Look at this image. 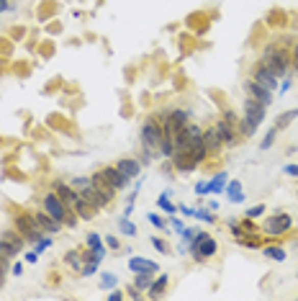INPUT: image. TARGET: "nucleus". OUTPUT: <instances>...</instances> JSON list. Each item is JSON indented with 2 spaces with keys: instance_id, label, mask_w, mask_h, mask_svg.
Returning a JSON list of instances; mask_svg holds the SVG:
<instances>
[{
  "instance_id": "obj_1",
  "label": "nucleus",
  "mask_w": 298,
  "mask_h": 301,
  "mask_svg": "<svg viewBox=\"0 0 298 301\" xmlns=\"http://www.w3.org/2000/svg\"><path fill=\"white\" fill-rule=\"evenodd\" d=\"M41 209H44L46 214H52L57 221H62L64 227H78V214H74V209H69V206L59 198V193H57L54 188L41 196Z\"/></svg>"
},
{
  "instance_id": "obj_2",
  "label": "nucleus",
  "mask_w": 298,
  "mask_h": 301,
  "mask_svg": "<svg viewBox=\"0 0 298 301\" xmlns=\"http://www.w3.org/2000/svg\"><path fill=\"white\" fill-rule=\"evenodd\" d=\"M265 113H267V106H262V103H257V101H252V98L244 101V113H242V124H239L242 139L257 134V129H260L262 121H265Z\"/></svg>"
},
{
  "instance_id": "obj_3",
  "label": "nucleus",
  "mask_w": 298,
  "mask_h": 301,
  "mask_svg": "<svg viewBox=\"0 0 298 301\" xmlns=\"http://www.w3.org/2000/svg\"><path fill=\"white\" fill-rule=\"evenodd\" d=\"M260 65H265L267 70H272L278 78H283L288 70H290V65H293V59H290V49H285V46H278V44H272V46H267L265 52H262V57L257 59Z\"/></svg>"
},
{
  "instance_id": "obj_4",
  "label": "nucleus",
  "mask_w": 298,
  "mask_h": 301,
  "mask_svg": "<svg viewBox=\"0 0 298 301\" xmlns=\"http://www.w3.org/2000/svg\"><path fill=\"white\" fill-rule=\"evenodd\" d=\"M11 219H13V227L23 234L26 242H39V239L46 234V232L39 227L36 216L29 214V211H23V209H13V211H11Z\"/></svg>"
},
{
  "instance_id": "obj_5",
  "label": "nucleus",
  "mask_w": 298,
  "mask_h": 301,
  "mask_svg": "<svg viewBox=\"0 0 298 301\" xmlns=\"http://www.w3.org/2000/svg\"><path fill=\"white\" fill-rule=\"evenodd\" d=\"M188 245H190V255H193L195 263H206V260L218 255V242L211 234H206V232H195V237L190 239Z\"/></svg>"
},
{
  "instance_id": "obj_6",
  "label": "nucleus",
  "mask_w": 298,
  "mask_h": 301,
  "mask_svg": "<svg viewBox=\"0 0 298 301\" xmlns=\"http://www.w3.org/2000/svg\"><path fill=\"white\" fill-rule=\"evenodd\" d=\"M139 139H141V149H149V152L160 155V142H162V121H160V116H149L141 124Z\"/></svg>"
},
{
  "instance_id": "obj_7",
  "label": "nucleus",
  "mask_w": 298,
  "mask_h": 301,
  "mask_svg": "<svg viewBox=\"0 0 298 301\" xmlns=\"http://www.w3.org/2000/svg\"><path fill=\"white\" fill-rule=\"evenodd\" d=\"M23 245H26V239H23V234L16 227L0 232V253H3L6 258H16L23 250Z\"/></svg>"
},
{
  "instance_id": "obj_8",
  "label": "nucleus",
  "mask_w": 298,
  "mask_h": 301,
  "mask_svg": "<svg viewBox=\"0 0 298 301\" xmlns=\"http://www.w3.org/2000/svg\"><path fill=\"white\" fill-rule=\"evenodd\" d=\"M290 229H293V216L285 214V211H278V214H272V216L265 221V232H267L270 237H285Z\"/></svg>"
},
{
  "instance_id": "obj_9",
  "label": "nucleus",
  "mask_w": 298,
  "mask_h": 301,
  "mask_svg": "<svg viewBox=\"0 0 298 301\" xmlns=\"http://www.w3.org/2000/svg\"><path fill=\"white\" fill-rule=\"evenodd\" d=\"M250 78H252L257 85L267 88L270 93H275V90H278V75H275L272 70H267L265 65H260V62H255V65H252V70H250Z\"/></svg>"
},
{
  "instance_id": "obj_10",
  "label": "nucleus",
  "mask_w": 298,
  "mask_h": 301,
  "mask_svg": "<svg viewBox=\"0 0 298 301\" xmlns=\"http://www.w3.org/2000/svg\"><path fill=\"white\" fill-rule=\"evenodd\" d=\"M242 88H244V93H247V98H252V101H257V103H262V106H270L275 98H272V93L267 90V88H262V85H257L252 78H247L244 83H242Z\"/></svg>"
},
{
  "instance_id": "obj_11",
  "label": "nucleus",
  "mask_w": 298,
  "mask_h": 301,
  "mask_svg": "<svg viewBox=\"0 0 298 301\" xmlns=\"http://www.w3.org/2000/svg\"><path fill=\"white\" fill-rule=\"evenodd\" d=\"M216 132H218V137H221V142H224V147H237L239 142H242V134H239V129H234L232 124H227L224 118H216Z\"/></svg>"
},
{
  "instance_id": "obj_12",
  "label": "nucleus",
  "mask_w": 298,
  "mask_h": 301,
  "mask_svg": "<svg viewBox=\"0 0 298 301\" xmlns=\"http://www.w3.org/2000/svg\"><path fill=\"white\" fill-rule=\"evenodd\" d=\"M98 172H101V178L106 180V183L113 188V191H123L126 186H129V180L118 172V167L116 165H106V167H98Z\"/></svg>"
},
{
  "instance_id": "obj_13",
  "label": "nucleus",
  "mask_w": 298,
  "mask_h": 301,
  "mask_svg": "<svg viewBox=\"0 0 298 301\" xmlns=\"http://www.w3.org/2000/svg\"><path fill=\"white\" fill-rule=\"evenodd\" d=\"M203 144H206V149H208V157H218V155H221L224 142H221V137H218L216 127L203 129Z\"/></svg>"
},
{
  "instance_id": "obj_14",
  "label": "nucleus",
  "mask_w": 298,
  "mask_h": 301,
  "mask_svg": "<svg viewBox=\"0 0 298 301\" xmlns=\"http://www.w3.org/2000/svg\"><path fill=\"white\" fill-rule=\"evenodd\" d=\"M52 188L59 193V198H62V201H64L69 209H74V204L80 201V193L72 188V183H62V180H54V183H52Z\"/></svg>"
},
{
  "instance_id": "obj_15",
  "label": "nucleus",
  "mask_w": 298,
  "mask_h": 301,
  "mask_svg": "<svg viewBox=\"0 0 298 301\" xmlns=\"http://www.w3.org/2000/svg\"><path fill=\"white\" fill-rule=\"evenodd\" d=\"M170 160H172V165H175V172H180V175H190V172L198 167V162H195L188 152H175Z\"/></svg>"
},
{
  "instance_id": "obj_16",
  "label": "nucleus",
  "mask_w": 298,
  "mask_h": 301,
  "mask_svg": "<svg viewBox=\"0 0 298 301\" xmlns=\"http://www.w3.org/2000/svg\"><path fill=\"white\" fill-rule=\"evenodd\" d=\"M116 167H118V172H121L126 180H134V178L141 172V162H139L136 157H121V160L116 162Z\"/></svg>"
},
{
  "instance_id": "obj_17",
  "label": "nucleus",
  "mask_w": 298,
  "mask_h": 301,
  "mask_svg": "<svg viewBox=\"0 0 298 301\" xmlns=\"http://www.w3.org/2000/svg\"><path fill=\"white\" fill-rule=\"evenodd\" d=\"M34 216H36V221H39V227L46 232V234H57V232H62L64 229V224L62 221H57L52 214H46L44 209L41 211H34Z\"/></svg>"
},
{
  "instance_id": "obj_18",
  "label": "nucleus",
  "mask_w": 298,
  "mask_h": 301,
  "mask_svg": "<svg viewBox=\"0 0 298 301\" xmlns=\"http://www.w3.org/2000/svg\"><path fill=\"white\" fill-rule=\"evenodd\" d=\"M101 209L95 206V204H90L88 198H83L80 196V201L74 204V214H78V219H83V221H90V219H95V214H98Z\"/></svg>"
},
{
  "instance_id": "obj_19",
  "label": "nucleus",
  "mask_w": 298,
  "mask_h": 301,
  "mask_svg": "<svg viewBox=\"0 0 298 301\" xmlns=\"http://www.w3.org/2000/svg\"><path fill=\"white\" fill-rule=\"evenodd\" d=\"M83 263H85V250H67L64 253V265L72 273H80L83 270Z\"/></svg>"
},
{
  "instance_id": "obj_20",
  "label": "nucleus",
  "mask_w": 298,
  "mask_h": 301,
  "mask_svg": "<svg viewBox=\"0 0 298 301\" xmlns=\"http://www.w3.org/2000/svg\"><path fill=\"white\" fill-rule=\"evenodd\" d=\"M129 268H131L134 273H157V270H160L157 263L146 260V258H131V260H129Z\"/></svg>"
},
{
  "instance_id": "obj_21",
  "label": "nucleus",
  "mask_w": 298,
  "mask_h": 301,
  "mask_svg": "<svg viewBox=\"0 0 298 301\" xmlns=\"http://www.w3.org/2000/svg\"><path fill=\"white\" fill-rule=\"evenodd\" d=\"M167 286H170V275H167V273H162L157 281H152V286L146 288V296H149V298H160V296L167 291Z\"/></svg>"
},
{
  "instance_id": "obj_22",
  "label": "nucleus",
  "mask_w": 298,
  "mask_h": 301,
  "mask_svg": "<svg viewBox=\"0 0 298 301\" xmlns=\"http://www.w3.org/2000/svg\"><path fill=\"white\" fill-rule=\"evenodd\" d=\"M295 118H298V108H290V111H283V113H280V116L275 118V124H272V127H275L278 132H283L285 127H290V124L295 121Z\"/></svg>"
},
{
  "instance_id": "obj_23",
  "label": "nucleus",
  "mask_w": 298,
  "mask_h": 301,
  "mask_svg": "<svg viewBox=\"0 0 298 301\" xmlns=\"http://www.w3.org/2000/svg\"><path fill=\"white\" fill-rule=\"evenodd\" d=\"M262 253H265V258H270L275 263H283L288 258V253H285L283 245H262Z\"/></svg>"
},
{
  "instance_id": "obj_24",
  "label": "nucleus",
  "mask_w": 298,
  "mask_h": 301,
  "mask_svg": "<svg viewBox=\"0 0 298 301\" xmlns=\"http://www.w3.org/2000/svg\"><path fill=\"white\" fill-rule=\"evenodd\" d=\"M98 265H101V260L90 253V250H85V263H83V270H80V275H93L95 270H98Z\"/></svg>"
},
{
  "instance_id": "obj_25",
  "label": "nucleus",
  "mask_w": 298,
  "mask_h": 301,
  "mask_svg": "<svg viewBox=\"0 0 298 301\" xmlns=\"http://www.w3.org/2000/svg\"><path fill=\"white\" fill-rule=\"evenodd\" d=\"M227 193H229V198H232L234 204H242V201H244V193H242V183H239V180H232V183L227 186Z\"/></svg>"
},
{
  "instance_id": "obj_26",
  "label": "nucleus",
  "mask_w": 298,
  "mask_h": 301,
  "mask_svg": "<svg viewBox=\"0 0 298 301\" xmlns=\"http://www.w3.org/2000/svg\"><path fill=\"white\" fill-rule=\"evenodd\" d=\"M221 118H224V121H227V124H232L234 129H239V124H242V116H237V113H234L232 108H224Z\"/></svg>"
},
{
  "instance_id": "obj_27",
  "label": "nucleus",
  "mask_w": 298,
  "mask_h": 301,
  "mask_svg": "<svg viewBox=\"0 0 298 301\" xmlns=\"http://www.w3.org/2000/svg\"><path fill=\"white\" fill-rule=\"evenodd\" d=\"M134 286H136V288H141V291H146L149 286H152V273H136Z\"/></svg>"
},
{
  "instance_id": "obj_28",
  "label": "nucleus",
  "mask_w": 298,
  "mask_h": 301,
  "mask_svg": "<svg viewBox=\"0 0 298 301\" xmlns=\"http://www.w3.org/2000/svg\"><path fill=\"white\" fill-rule=\"evenodd\" d=\"M224 180H227V172H218V175L211 180V183H208V191H211V193H221V191H224Z\"/></svg>"
},
{
  "instance_id": "obj_29",
  "label": "nucleus",
  "mask_w": 298,
  "mask_h": 301,
  "mask_svg": "<svg viewBox=\"0 0 298 301\" xmlns=\"http://www.w3.org/2000/svg\"><path fill=\"white\" fill-rule=\"evenodd\" d=\"M275 139H278V129L272 127V129H267V134H265V139L260 142V149H270V147L275 144Z\"/></svg>"
},
{
  "instance_id": "obj_30",
  "label": "nucleus",
  "mask_w": 298,
  "mask_h": 301,
  "mask_svg": "<svg viewBox=\"0 0 298 301\" xmlns=\"http://www.w3.org/2000/svg\"><path fill=\"white\" fill-rule=\"evenodd\" d=\"M149 242H152V247H155L157 253H162V255H170V245L165 242L162 237H152V239H149Z\"/></svg>"
},
{
  "instance_id": "obj_31",
  "label": "nucleus",
  "mask_w": 298,
  "mask_h": 301,
  "mask_svg": "<svg viewBox=\"0 0 298 301\" xmlns=\"http://www.w3.org/2000/svg\"><path fill=\"white\" fill-rule=\"evenodd\" d=\"M116 283H118V278H116L113 273H103V275H101V288H113Z\"/></svg>"
},
{
  "instance_id": "obj_32",
  "label": "nucleus",
  "mask_w": 298,
  "mask_h": 301,
  "mask_svg": "<svg viewBox=\"0 0 298 301\" xmlns=\"http://www.w3.org/2000/svg\"><path fill=\"white\" fill-rule=\"evenodd\" d=\"M52 245H54V242H52V237H49V234H44V237L39 239V242H36V253L41 255V253H44V250H49Z\"/></svg>"
},
{
  "instance_id": "obj_33",
  "label": "nucleus",
  "mask_w": 298,
  "mask_h": 301,
  "mask_svg": "<svg viewBox=\"0 0 298 301\" xmlns=\"http://www.w3.org/2000/svg\"><path fill=\"white\" fill-rule=\"evenodd\" d=\"M167 198H170V191H165V193L160 196V209H165L167 214H175V206H172V204H170Z\"/></svg>"
},
{
  "instance_id": "obj_34",
  "label": "nucleus",
  "mask_w": 298,
  "mask_h": 301,
  "mask_svg": "<svg viewBox=\"0 0 298 301\" xmlns=\"http://www.w3.org/2000/svg\"><path fill=\"white\" fill-rule=\"evenodd\" d=\"M239 227H242V232L244 234H250V232H257V224L250 219V216H244V219H239Z\"/></svg>"
},
{
  "instance_id": "obj_35",
  "label": "nucleus",
  "mask_w": 298,
  "mask_h": 301,
  "mask_svg": "<svg viewBox=\"0 0 298 301\" xmlns=\"http://www.w3.org/2000/svg\"><path fill=\"white\" fill-rule=\"evenodd\" d=\"M118 227H121V232H123V234H129V237H134V234H136V227H134L129 219H121V221H118Z\"/></svg>"
},
{
  "instance_id": "obj_36",
  "label": "nucleus",
  "mask_w": 298,
  "mask_h": 301,
  "mask_svg": "<svg viewBox=\"0 0 298 301\" xmlns=\"http://www.w3.org/2000/svg\"><path fill=\"white\" fill-rule=\"evenodd\" d=\"M11 258H6L3 253H0V278L6 281V275H8V270H11V263H8Z\"/></svg>"
},
{
  "instance_id": "obj_37",
  "label": "nucleus",
  "mask_w": 298,
  "mask_h": 301,
  "mask_svg": "<svg viewBox=\"0 0 298 301\" xmlns=\"http://www.w3.org/2000/svg\"><path fill=\"white\" fill-rule=\"evenodd\" d=\"M106 247H108V250H113V253H118V250H121V242H118V237L108 234V237H106Z\"/></svg>"
},
{
  "instance_id": "obj_38",
  "label": "nucleus",
  "mask_w": 298,
  "mask_h": 301,
  "mask_svg": "<svg viewBox=\"0 0 298 301\" xmlns=\"http://www.w3.org/2000/svg\"><path fill=\"white\" fill-rule=\"evenodd\" d=\"M85 242H88V247H90V250H93V247H98V245H103V242H101V237H98L95 232H88V239H85Z\"/></svg>"
},
{
  "instance_id": "obj_39",
  "label": "nucleus",
  "mask_w": 298,
  "mask_h": 301,
  "mask_svg": "<svg viewBox=\"0 0 298 301\" xmlns=\"http://www.w3.org/2000/svg\"><path fill=\"white\" fill-rule=\"evenodd\" d=\"M262 214H265V204H260V206H255V209H247V214H244V216L257 219V216H262Z\"/></svg>"
},
{
  "instance_id": "obj_40",
  "label": "nucleus",
  "mask_w": 298,
  "mask_h": 301,
  "mask_svg": "<svg viewBox=\"0 0 298 301\" xmlns=\"http://www.w3.org/2000/svg\"><path fill=\"white\" fill-rule=\"evenodd\" d=\"M126 296H129V298H141V296H144V291H141V288H136V286H129V288H126Z\"/></svg>"
},
{
  "instance_id": "obj_41",
  "label": "nucleus",
  "mask_w": 298,
  "mask_h": 301,
  "mask_svg": "<svg viewBox=\"0 0 298 301\" xmlns=\"http://www.w3.org/2000/svg\"><path fill=\"white\" fill-rule=\"evenodd\" d=\"M149 224L157 227V229H165V221H162V216H157V214H149Z\"/></svg>"
},
{
  "instance_id": "obj_42",
  "label": "nucleus",
  "mask_w": 298,
  "mask_h": 301,
  "mask_svg": "<svg viewBox=\"0 0 298 301\" xmlns=\"http://www.w3.org/2000/svg\"><path fill=\"white\" fill-rule=\"evenodd\" d=\"M195 216H198V219H203V221H213V214H208L206 209H198V211H195Z\"/></svg>"
},
{
  "instance_id": "obj_43",
  "label": "nucleus",
  "mask_w": 298,
  "mask_h": 301,
  "mask_svg": "<svg viewBox=\"0 0 298 301\" xmlns=\"http://www.w3.org/2000/svg\"><path fill=\"white\" fill-rule=\"evenodd\" d=\"M290 59H293V67L298 70V41H295V46L290 49Z\"/></svg>"
},
{
  "instance_id": "obj_44",
  "label": "nucleus",
  "mask_w": 298,
  "mask_h": 301,
  "mask_svg": "<svg viewBox=\"0 0 298 301\" xmlns=\"http://www.w3.org/2000/svg\"><path fill=\"white\" fill-rule=\"evenodd\" d=\"M11 34H13V39L18 41V39H23V34H26V29H23V26H18V29H11Z\"/></svg>"
},
{
  "instance_id": "obj_45",
  "label": "nucleus",
  "mask_w": 298,
  "mask_h": 301,
  "mask_svg": "<svg viewBox=\"0 0 298 301\" xmlns=\"http://www.w3.org/2000/svg\"><path fill=\"white\" fill-rule=\"evenodd\" d=\"M170 221H172V227H175V232H180V234H183V229H185V224H183V219H178V216H175V219H170Z\"/></svg>"
},
{
  "instance_id": "obj_46",
  "label": "nucleus",
  "mask_w": 298,
  "mask_h": 301,
  "mask_svg": "<svg viewBox=\"0 0 298 301\" xmlns=\"http://www.w3.org/2000/svg\"><path fill=\"white\" fill-rule=\"evenodd\" d=\"M283 172H285V175H295V178H298V165H285V167H283Z\"/></svg>"
},
{
  "instance_id": "obj_47",
  "label": "nucleus",
  "mask_w": 298,
  "mask_h": 301,
  "mask_svg": "<svg viewBox=\"0 0 298 301\" xmlns=\"http://www.w3.org/2000/svg\"><path fill=\"white\" fill-rule=\"evenodd\" d=\"M180 211H183L185 216H195V211H198V209H190V206H180Z\"/></svg>"
},
{
  "instance_id": "obj_48",
  "label": "nucleus",
  "mask_w": 298,
  "mask_h": 301,
  "mask_svg": "<svg viewBox=\"0 0 298 301\" xmlns=\"http://www.w3.org/2000/svg\"><path fill=\"white\" fill-rule=\"evenodd\" d=\"M11 273H13V275H21V273H23V263H16V265L11 268Z\"/></svg>"
},
{
  "instance_id": "obj_49",
  "label": "nucleus",
  "mask_w": 298,
  "mask_h": 301,
  "mask_svg": "<svg viewBox=\"0 0 298 301\" xmlns=\"http://www.w3.org/2000/svg\"><path fill=\"white\" fill-rule=\"evenodd\" d=\"M123 296H126V293H121V291H111V296H108V298H111V301H121Z\"/></svg>"
},
{
  "instance_id": "obj_50",
  "label": "nucleus",
  "mask_w": 298,
  "mask_h": 301,
  "mask_svg": "<svg viewBox=\"0 0 298 301\" xmlns=\"http://www.w3.org/2000/svg\"><path fill=\"white\" fill-rule=\"evenodd\" d=\"M195 191H198L201 196H203V193H208V183H198V186H195Z\"/></svg>"
},
{
  "instance_id": "obj_51",
  "label": "nucleus",
  "mask_w": 298,
  "mask_h": 301,
  "mask_svg": "<svg viewBox=\"0 0 298 301\" xmlns=\"http://www.w3.org/2000/svg\"><path fill=\"white\" fill-rule=\"evenodd\" d=\"M26 260H29V263H36V260H39V253H36V250H34V253H29V255H26Z\"/></svg>"
},
{
  "instance_id": "obj_52",
  "label": "nucleus",
  "mask_w": 298,
  "mask_h": 301,
  "mask_svg": "<svg viewBox=\"0 0 298 301\" xmlns=\"http://www.w3.org/2000/svg\"><path fill=\"white\" fill-rule=\"evenodd\" d=\"M0 288H3V278H0Z\"/></svg>"
}]
</instances>
